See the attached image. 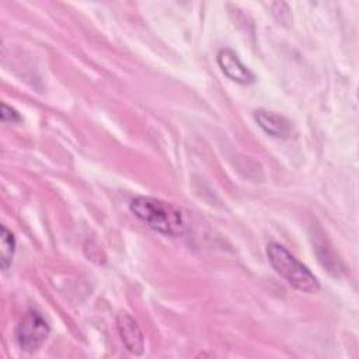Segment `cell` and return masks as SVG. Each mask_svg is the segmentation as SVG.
<instances>
[{"label":"cell","mask_w":359,"mask_h":359,"mask_svg":"<svg viewBox=\"0 0 359 359\" xmlns=\"http://www.w3.org/2000/svg\"><path fill=\"white\" fill-rule=\"evenodd\" d=\"M129 209L140 222L163 236L181 237L187 233L188 224L182 212L165 201L136 196L130 201Z\"/></svg>","instance_id":"1"},{"label":"cell","mask_w":359,"mask_h":359,"mask_svg":"<svg viewBox=\"0 0 359 359\" xmlns=\"http://www.w3.org/2000/svg\"><path fill=\"white\" fill-rule=\"evenodd\" d=\"M266 258L275 272L296 290L303 293H316L320 290V282L313 272L282 244L269 243L266 245Z\"/></svg>","instance_id":"2"},{"label":"cell","mask_w":359,"mask_h":359,"mask_svg":"<svg viewBox=\"0 0 359 359\" xmlns=\"http://www.w3.org/2000/svg\"><path fill=\"white\" fill-rule=\"evenodd\" d=\"M50 327L45 317L34 310H27L20 318L15 328V339L18 346L28 353H35L48 339Z\"/></svg>","instance_id":"3"},{"label":"cell","mask_w":359,"mask_h":359,"mask_svg":"<svg viewBox=\"0 0 359 359\" xmlns=\"http://www.w3.org/2000/svg\"><path fill=\"white\" fill-rule=\"evenodd\" d=\"M116 328L126 351L135 356H140L144 351V335L137 321L130 314L121 311L116 316Z\"/></svg>","instance_id":"4"},{"label":"cell","mask_w":359,"mask_h":359,"mask_svg":"<svg viewBox=\"0 0 359 359\" xmlns=\"http://www.w3.org/2000/svg\"><path fill=\"white\" fill-rule=\"evenodd\" d=\"M216 62L220 70L238 84H251L255 80L254 73L240 60L237 53L230 48H223L217 52Z\"/></svg>","instance_id":"5"},{"label":"cell","mask_w":359,"mask_h":359,"mask_svg":"<svg viewBox=\"0 0 359 359\" xmlns=\"http://www.w3.org/2000/svg\"><path fill=\"white\" fill-rule=\"evenodd\" d=\"M254 119L258 126L272 137L286 139L290 133V125L287 119L279 114L266 109H257L254 112Z\"/></svg>","instance_id":"6"},{"label":"cell","mask_w":359,"mask_h":359,"mask_svg":"<svg viewBox=\"0 0 359 359\" xmlns=\"http://www.w3.org/2000/svg\"><path fill=\"white\" fill-rule=\"evenodd\" d=\"M15 252V238L14 234L1 224L0 227V266L3 271H7L11 265L13 257Z\"/></svg>","instance_id":"7"},{"label":"cell","mask_w":359,"mask_h":359,"mask_svg":"<svg viewBox=\"0 0 359 359\" xmlns=\"http://www.w3.org/2000/svg\"><path fill=\"white\" fill-rule=\"evenodd\" d=\"M0 116H1V121H3V122H11V123H14V122H21V121H22L21 115H20L14 108H11L10 105H7V104H4V102L1 104Z\"/></svg>","instance_id":"8"}]
</instances>
